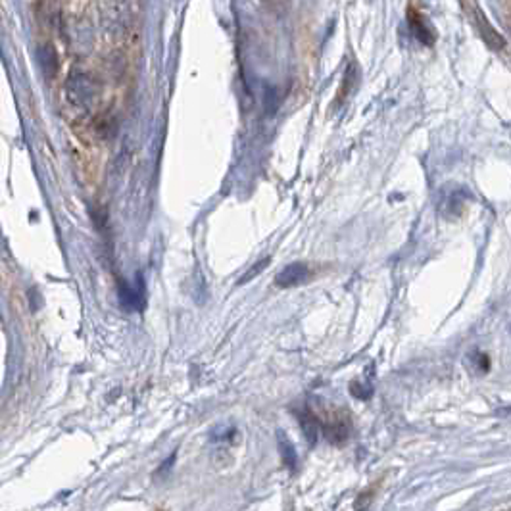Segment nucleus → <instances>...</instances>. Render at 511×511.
Masks as SVG:
<instances>
[{
    "instance_id": "20e7f679",
    "label": "nucleus",
    "mask_w": 511,
    "mask_h": 511,
    "mask_svg": "<svg viewBox=\"0 0 511 511\" xmlns=\"http://www.w3.org/2000/svg\"><path fill=\"white\" fill-rule=\"evenodd\" d=\"M119 300L127 310H142L145 306V286H142V275L139 273V286L131 288L129 285H119Z\"/></svg>"
},
{
    "instance_id": "0eeeda50",
    "label": "nucleus",
    "mask_w": 511,
    "mask_h": 511,
    "mask_svg": "<svg viewBox=\"0 0 511 511\" xmlns=\"http://www.w3.org/2000/svg\"><path fill=\"white\" fill-rule=\"evenodd\" d=\"M300 425H302V429H304V434H306V438L314 444V442H317V417L310 411V409H306L304 413H302V417H300Z\"/></svg>"
},
{
    "instance_id": "f03ea898",
    "label": "nucleus",
    "mask_w": 511,
    "mask_h": 511,
    "mask_svg": "<svg viewBox=\"0 0 511 511\" xmlns=\"http://www.w3.org/2000/svg\"><path fill=\"white\" fill-rule=\"evenodd\" d=\"M408 22H409V29H411V33L416 35L417 41H421L423 44L434 43V31H432L431 23L427 22V18H425L417 8H409Z\"/></svg>"
},
{
    "instance_id": "f257e3e1",
    "label": "nucleus",
    "mask_w": 511,
    "mask_h": 511,
    "mask_svg": "<svg viewBox=\"0 0 511 511\" xmlns=\"http://www.w3.org/2000/svg\"><path fill=\"white\" fill-rule=\"evenodd\" d=\"M310 281V267L306 263H291L285 270L279 271L275 277V285L279 288H291V286H300Z\"/></svg>"
},
{
    "instance_id": "7ed1b4c3",
    "label": "nucleus",
    "mask_w": 511,
    "mask_h": 511,
    "mask_svg": "<svg viewBox=\"0 0 511 511\" xmlns=\"http://www.w3.org/2000/svg\"><path fill=\"white\" fill-rule=\"evenodd\" d=\"M67 93H69L72 102L85 104L93 98V95H95V87H93V83L88 81V77L79 75V77H73V79L67 83Z\"/></svg>"
},
{
    "instance_id": "6e6552de",
    "label": "nucleus",
    "mask_w": 511,
    "mask_h": 511,
    "mask_svg": "<svg viewBox=\"0 0 511 511\" xmlns=\"http://www.w3.org/2000/svg\"><path fill=\"white\" fill-rule=\"evenodd\" d=\"M267 263H270V258H265V260H262V262H260V263H255L254 267H252V270H250L248 273H246V275H244V277L241 279V281H239V285H244V283H248L250 279L255 277V275H258V273L262 271V267H265Z\"/></svg>"
},
{
    "instance_id": "39448f33",
    "label": "nucleus",
    "mask_w": 511,
    "mask_h": 511,
    "mask_svg": "<svg viewBox=\"0 0 511 511\" xmlns=\"http://www.w3.org/2000/svg\"><path fill=\"white\" fill-rule=\"evenodd\" d=\"M39 62H41V66H43L46 75H54L56 73V69H58V56H56V51H54L52 44L41 46V51H39Z\"/></svg>"
},
{
    "instance_id": "423d86ee",
    "label": "nucleus",
    "mask_w": 511,
    "mask_h": 511,
    "mask_svg": "<svg viewBox=\"0 0 511 511\" xmlns=\"http://www.w3.org/2000/svg\"><path fill=\"white\" fill-rule=\"evenodd\" d=\"M279 448H281V452H283V461H285V465L292 471H296V463H298V456H296V450H294V446L291 444V440L286 438V434L283 432H279Z\"/></svg>"
}]
</instances>
